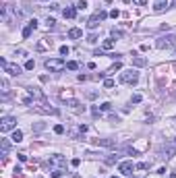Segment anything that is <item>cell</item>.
<instances>
[{
    "label": "cell",
    "mask_w": 176,
    "mask_h": 178,
    "mask_svg": "<svg viewBox=\"0 0 176 178\" xmlns=\"http://www.w3.org/2000/svg\"><path fill=\"white\" fill-rule=\"evenodd\" d=\"M68 37H70V39H79V37H83V29L73 27V29L68 31Z\"/></svg>",
    "instance_id": "7c38bea8"
},
{
    "label": "cell",
    "mask_w": 176,
    "mask_h": 178,
    "mask_svg": "<svg viewBox=\"0 0 176 178\" xmlns=\"http://www.w3.org/2000/svg\"><path fill=\"white\" fill-rule=\"evenodd\" d=\"M11 139H13V143H21V141H23V130L15 128V130H13V135H11Z\"/></svg>",
    "instance_id": "4fadbf2b"
},
{
    "label": "cell",
    "mask_w": 176,
    "mask_h": 178,
    "mask_svg": "<svg viewBox=\"0 0 176 178\" xmlns=\"http://www.w3.org/2000/svg\"><path fill=\"white\" fill-rule=\"evenodd\" d=\"M75 6H77V11H85V8H87V2H85V0H79Z\"/></svg>",
    "instance_id": "7402d4cb"
},
{
    "label": "cell",
    "mask_w": 176,
    "mask_h": 178,
    "mask_svg": "<svg viewBox=\"0 0 176 178\" xmlns=\"http://www.w3.org/2000/svg\"><path fill=\"white\" fill-rule=\"evenodd\" d=\"M133 62H135V66H145V58H141V56H135Z\"/></svg>",
    "instance_id": "e0dca14e"
},
{
    "label": "cell",
    "mask_w": 176,
    "mask_h": 178,
    "mask_svg": "<svg viewBox=\"0 0 176 178\" xmlns=\"http://www.w3.org/2000/svg\"><path fill=\"white\" fill-rule=\"evenodd\" d=\"M176 46V35H166V37H160L157 39V48H174Z\"/></svg>",
    "instance_id": "8992f818"
},
{
    "label": "cell",
    "mask_w": 176,
    "mask_h": 178,
    "mask_svg": "<svg viewBox=\"0 0 176 178\" xmlns=\"http://www.w3.org/2000/svg\"><path fill=\"white\" fill-rule=\"evenodd\" d=\"M112 37H122V31H116V29H112Z\"/></svg>",
    "instance_id": "836d02e7"
},
{
    "label": "cell",
    "mask_w": 176,
    "mask_h": 178,
    "mask_svg": "<svg viewBox=\"0 0 176 178\" xmlns=\"http://www.w3.org/2000/svg\"><path fill=\"white\" fill-rule=\"evenodd\" d=\"M0 87H2V91H4V93L8 91V81H6V79H2V81H0Z\"/></svg>",
    "instance_id": "f1b7e54d"
},
{
    "label": "cell",
    "mask_w": 176,
    "mask_h": 178,
    "mask_svg": "<svg viewBox=\"0 0 176 178\" xmlns=\"http://www.w3.org/2000/svg\"><path fill=\"white\" fill-rule=\"evenodd\" d=\"M66 68H68V70H77V68H79V62L68 60V62H66Z\"/></svg>",
    "instance_id": "2e32d148"
},
{
    "label": "cell",
    "mask_w": 176,
    "mask_h": 178,
    "mask_svg": "<svg viewBox=\"0 0 176 178\" xmlns=\"http://www.w3.org/2000/svg\"><path fill=\"white\" fill-rule=\"evenodd\" d=\"M15 124H17V120H15L13 116H4L2 120H0V132H8V130H13Z\"/></svg>",
    "instance_id": "5b68a950"
},
{
    "label": "cell",
    "mask_w": 176,
    "mask_h": 178,
    "mask_svg": "<svg viewBox=\"0 0 176 178\" xmlns=\"http://www.w3.org/2000/svg\"><path fill=\"white\" fill-rule=\"evenodd\" d=\"M174 153H176V147H168V149H164V157H166V159H170Z\"/></svg>",
    "instance_id": "9a60e30c"
},
{
    "label": "cell",
    "mask_w": 176,
    "mask_h": 178,
    "mask_svg": "<svg viewBox=\"0 0 176 178\" xmlns=\"http://www.w3.org/2000/svg\"><path fill=\"white\" fill-rule=\"evenodd\" d=\"M0 62H2V66H4V73H8L11 77H19V75H21V66H19V64H13V62H6L4 58L0 60Z\"/></svg>",
    "instance_id": "277c9868"
},
{
    "label": "cell",
    "mask_w": 176,
    "mask_h": 178,
    "mask_svg": "<svg viewBox=\"0 0 176 178\" xmlns=\"http://www.w3.org/2000/svg\"><path fill=\"white\" fill-rule=\"evenodd\" d=\"M141 100H143V97H141V93H135V95H133V100H130V102H133V104H141Z\"/></svg>",
    "instance_id": "f546056e"
},
{
    "label": "cell",
    "mask_w": 176,
    "mask_h": 178,
    "mask_svg": "<svg viewBox=\"0 0 176 178\" xmlns=\"http://www.w3.org/2000/svg\"><path fill=\"white\" fill-rule=\"evenodd\" d=\"M25 68H27V70H33V68H35V60H27V62H25Z\"/></svg>",
    "instance_id": "484cf974"
},
{
    "label": "cell",
    "mask_w": 176,
    "mask_h": 178,
    "mask_svg": "<svg viewBox=\"0 0 176 178\" xmlns=\"http://www.w3.org/2000/svg\"><path fill=\"white\" fill-rule=\"evenodd\" d=\"M110 17H112V19H118V17H120V11H116V8L110 11Z\"/></svg>",
    "instance_id": "4dcf8cb0"
},
{
    "label": "cell",
    "mask_w": 176,
    "mask_h": 178,
    "mask_svg": "<svg viewBox=\"0 0 176 178\" xmlns=\"http://www.w3.org/2000/svg\"><path fill=\"white\" fill-rule=\"evenodd\" d=\"M114 85H116V83H114V79H104V87L106 89H112Z\"/></svg>",
    "instance_id": "d6986e66"
},
{
    "label": "cell",
    "mask_w": 176,
    "mask_h": 178,
    "mask_svg": "<svg viewBox=\"0 0 176 178\" xmlns=\"http://www.w3.org/2000/svg\"><path fill=\"white\" fill-rule=\"evenodd\" d=\"M54 132H56V135H62V132H64V126H62V124H56V126H54Z\"/></svg>",
    "instance_id": "4316f807"
},
{
    "label": "cell",
    "mask_w": 176,
    "mask_h": 178,
    "mask_svg": "<svg viewBox=\"0 0 176 178\" xmlns=\"http://www.w3.org/2000/svg\"><path fill=\"white\" fill-rule=\"evenodd\" d=\"M120 68H122V62H116V64L112 66V70H110V73H114V70H120Z\"/></svg>",
    "instance_id": "1f68e13d"
},
{
    "label": "cell",
    "mask_w": 176,
    "mask_h": 178,
    "mask_svg": "<svg viewBox=\"0 0 176 178\" xmlns=\"http://www.w3.org/2000/svg\"><path fill=\"white\" fill-rule=\"evenodd\" d=\"M100 110H102V112H110V110H112V104H110V102H104V104L100 106Z\"/></svg>",
    "instance_id": "ffe728a7"
},
{
    "label": "cell",
    "mask_w": 176,
    "mask_h": 178,
    "mask_svg": "<svg viewBox=\"0 0 176 178\" xmlns=\"http://www.w3.org/2000/svg\"><path fill=\"white\" fill-rule=\"evenodd\" d=\"M139 81V73L135 68H130V70H124V73L120 75V83H126V85H135Z\"/></svg>",
    "instance_id": "3957f363"
},
{
    "label": "cell",
    "mask_w": 176,
    "mask_h": 178,
    "mask_svg": "<svg viewBox=\"0 0 176 178\" xmlns=\"http://www.w3.org/2000/svg\"><path fill=\"white\" fill-rule=\"evenodd\" d=\"M98 145H106V147H112L114 143H112V141H108V139H100V141H98Z\"/></svg>",
    "instance_id": "cb8c5ba5"
},
{
    "label": "cell",
    "mask_w": 176,
    "mask_h": 178,
    "mask_svg": "<svg viewBox=\"0 0 176 178\" xmlns=\"http://www.w3.org/2000/svg\"><path fill=\"white\" fill-rule=\"evenodd\" d=\"M58 52H60V54H62V56H68L70 48H68V46H60V50H58Z\"/></svg>",
    "instance_id": "d4e9b609"
},
{
    "label": "cell",
    "mask_w": 176,
    "mask_h": 178,
    "mask_svg": "<svg viewBox=\"0 0 176 178\" xmlns=\"http://www.w3.org/2000/svg\"><path fill=\"white\" fill-rule=\"evenodd\" d=\"M46 23H48V29H52V27H54V23H56V21H54V19H48Z\"/></svg>",
    "instance_id": "8d00e7d4"
},
{
    "label": "cell",
    "mask_w": 176,
    "mask_h": 178,
    "mask_svg": "<svg viewBox=\"0 0 176 178\" xmlns=\"http://www.w3.org/2000/svg\"><path fill=\"white\" fill-rule=\"evenodd\" d=\"M43 66H46L50 73H60V70H64V68H66V62H64L62 58H46Z\"/></svg>",
    "instance_id": "6da1fadb"
},
{
    "label": "cell",
    "mask_w": 176,
    "mask_h": 178,
    "mask_svg": "<svg viewBox=\"0 0 176 178\" xmlns=\"http://www.w3.org/2000/svg\"><path fill=\"white\" fill-rule=\"evenodd\" d=\"M174 143H176V139H174Z\"/></svg>",
    "instance_id": "60d3db41"
},
{
    "label": "cell",
    "mask_w": 176,
    "mask_h": 178,
    "mask_svg": "<svg viewBox=\"0 0 176 178\" xmlns=\"http://www.w3.org/2000/svg\"><path fill=\"white\" fill-rule=\"evenodd\" d=\"M106 2H112V0H106Z\"/></svg>",
    "instance_id": "ab89813d"
},
{
    "label": "cell",
    "mask_w": 176,
    "mask_h": 178,
    "mask_svg": "<svg viewBox=\"0 0 176 178\" xmlns=\"http://www.w3.org/2000/svg\"><path fill=\"white\" fill-rule=\"evenodd\" d=\"M8 147H11V143H8L6 139H2V155L6 157V153H8Z\"/></svg>",
    "instance_id": "ac0fdd59"
},
{
    "label": "cell",
    "mask_w": 176,
    "mask_h": 178,
    "mask_svg": "<svg viewBox=\"0 0 176 178\" xmlns=\"http://www.w3.org/2000/svg\"><path fill=\"white\" fill-rule=\"evenodd\" d=\"M133 2H135L137 6H145V4H147V0H133Z\"/></svg>",
    "instance_id": "d6a6232c"
},
{
    "label": "cell",
    "mask_w": 176,
    "mask_h": 178,
    "mask_svg": "<svg viewBox=\"0 0 176 178\" xmlns=\"http://www.w3.org/2000/svg\"><path fill=\"white\" fill-rule=\"evenodd\" d=\"M46 2H48V0H46Z\"/></svg>",
    "instance_id": "b9f144b4"
},
{
    "label": "cell",
    "mask_w": 176,
    "mask_h": 178,
    "mask_svg": "<svg viewBox=\"0 0 176 178\" xmlns=\"http://www.w3.org/2000/svg\"><path fill=\"white\" fill-rule=\"evenodd\" d=\"M100 21H102V19H100V15L95 13V15L91 17V19L87 21V29H95V27H98V25H100Z\"/></svg>",
    "instance_id": "8fae6325"
},
{
    "label": "cell",
    "mask_w": 176,
    "mask_h": 178,
    "mask_svg": "<svg viewBox=\"0 0 176 178\" xmlns=\"http://www.w3.org/2000/svg\"><path fill=\"white\" fill-rule=\"evenodd\" d=\"M87 43H98V35H95V33H89V35H87Z\"/></svg>",
    "instance_id": "44dd1931"
},
{
    "label": "cell",
    "mask_w": 176,
    "mask_h": 178,
    "mask_svg": "<svg viewBox=\"0 0 176 178\" xmlns=\"http://www.w3.org/2000/svg\"><path fill=\"white\" fill-rule=\"evenodd\" d=\"M147 168H149L147 162H139V164H137V170H147Z\"/></svg>",
    "instance_id": "83f0119b"
},
{
    "label": "cell",
    "mask_w": 176,
    "mask_h": 178,
    "mask_svg": "<svg viewBox=\"0 0 176 178\" xmlns=\"http://www.w3.org/2000/svg\"><path fill=\"white\" fill-rule=\"evenodd\" d=\"M19 162H27V155H25V153H19Z\"/></svg>",
    "instance_id": "74e56055"
},
{
    "label": "cell",
    "mask_w": 176,
    "mask_h": 178,
    "mask_svg": "<svg viewBox=\"0 0 176 178\" xmlns=\"http://www.w3.org/2000/svg\"><path fill=\"white\" fill-rule=\"evenodd\" d=\"M48 164H50V168H52V170H62V168L66 166V159H64V155L54 153V155H50Z\"/></svg>",
    "instance_id": "7a4b0ae2"
},
{
    "label": "cell",
    "mask_w": 176,
    "mask_h": 178,
    "mask_svg": "<svg viewBox=\"0 0 176 178\" xmlns=\"http://www.w3.org/2000/svg\"><path fill=\"white\" fill-rule=\"evenodd\" d=\"M110 178H120V176H110Z\"/></svg>",
    "instance_id": "f35d334b"
},
{
    "label": "cell",
    "mask_w": 176,
    "mask_h": 178,
    "mask_svg": "<svg viewBox=\"0 0 176 178\" xmlns=\"http://www.w3.org/2000/svg\"><path fill=\"white\" fill-rule=\"evenodd\" d=\"M62 174H64L62 170H52V172H50V178H60Z\"/></svg>",
    "instance_id": "603a6c76"
},
{
    "label": "cell",
    "mask_w": 176,
    "mask_h": 178,
    "mask_svg": "<svg viewBox=\"0 0 176 178\" xmlns=\"http://www.w3.org/2000/svg\"><path fill=\"white\" fill-rule=\"evenodd\" d=\"M79 164H81V159H79V157H75V159H73V162H70V166H73V168H77Z\"/></svg>",
    "instance_id": "e575fe53"
},
{
    "label": "cell",
    "mask_w": 176,
    "mask_h": 178,
    "mask_svg": "<svg viewBox=\"0 0 176 178\" xmlns=\"http://www.w3.org/2000/svg\"><path fill=\"white\" fill-rule=\"evenodd\" d=\"M98 15H100V19H102V21L106 19V17H108V13H106V11H98Z\"/></svg>",
    "instance_id": "d590c367"
},
{
    "label": "cell",
    "mask_w": 176,
    "mask_h": 178,
    "mask_svg": "<svg viewBox=\"0 0 176 178\" xmlns=\"http://www.w3.org/2000/svg\"><path fill=\"white\" fill-rule=\"evenodd\" d=\"M33 29H37V19H29V21H27V27L21 31V35H23L25 39H27L29 35H31V31H33Z\"/></svg>",
    "instance_id": "ba28073f"
},
{
    "label": "cell",
    "mask_w": 176,
    "mask_h": 178,
    "mask_svg": "<svg viewBox=\"0 0 176 178\" xmlns=\"http://www.w3.org/2000/svg\"><path fill=\"white\" fill-rule=\"evenodd\" d=\"M62 17H64V19H75V17H77V6H66L62 11Z\"/></svg>",
    "instance_id": "30bf717a"
},
{
    "label": "cell",
    "mask_w": 176,
    "mask_h": 178,
    "mask_svg": "<svg viewBox=\"0 0 176 178\" xmlns=\"http://www.w3.org/2000/svg\"><path fill=\"white\" fill-rule=\"evenodd\" d=\"M133 170H137V164H133L130 159H126V162H120V164H118V172H122L124 176L133 174Z\"/></svg>",
    "instance_id": "52a82bcc"
},
{
    "label": "cell",
    "mask_w": 176,
    "mask_h": 178,
    "mask_svg": "<svg viewBox=\"0 0 176 178\" xmlns=\"http://www.w3.org/2000/svg\"><path fill=\"white\" fill-rule=\"evenodd\" d=\"M112 48H114V39H104L102 50H112Z\"/></svg>",
    "instance_id": "5bb4252c"
},
{
    "label": "cell",
    "mask_w": 176,
    "mask_h": 178,
    "mask_svg": "<svg viewBox=\"0 0 176 178\" xmlns=\"http://www.w3.org/2000/svg\"><path fill=\"white\" fill-rule=\"evenodd\" d=\"M168 6H170V0H155V2H153V11L155 13H162Z\"/></svg>",
    "instance_id": "9c48e42d"
}]
</instances>
